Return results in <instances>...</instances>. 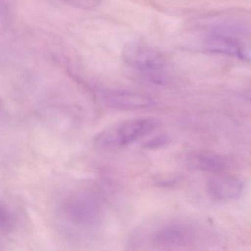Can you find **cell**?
<instances>
[{"label": "cell", "mask_w": 251, "mask_h": 251, "mask_svg": "<svg viewBox=\"0 0 251 251\" xmlns=\"http://www.w3.org/2000/svg\"><path fill=\"white\" fill-rule=\"evenodd\" d=\"M121 57L127 69L147 80L156 81L165 67L164 55L142 42H127L122 50Z\"/></svg>", "instance_id": "3957f363"}, {"label": "cell", "mask_w": 251, "mask_h": 251, "mask_svg": "<svg viewBox=\"0 0 251 251\" xmlns=\"http://www.w3.org/2000/svg\"><path fill=\"white\" fill-rule=\"evenodd\" d=\"M105 204L102 192L95 186H80L65 192L55 209L60 228L75 240L93 239L103 223Z\"/></svg>", "instance_id": "6da1fadb"}, {"label": "cell", "mask_w": 251, "mask_h": 251, "mask_svg": "<svg viewBox=\"0 0 251 251\" xmlns=\"http://www.w3.org/2000/svg\"><path fill=\"white\" fill-rule=\"evenodd\" d=\"M192 164L200 170L211 173H222L228 167V163L223 157L208 152L195 154L192 157Z\"/></svg>", "instance_id": "52a82bcc"}, {"label": "cell", "mask_w": 251, "mask_h": 251, "mask_svg": "<svg viewBox=\"0 0 251 251\" xmlns=\"http://www.w3.org/2000/svg\"><path fill=\"white\" fill-rule=\"evenodd\" d=\"M206 189L209 196L216 201H231L239 198L243 183L236 177L220 176L208 180Z\"/></svg>", "instance_id": "5b68a950"}, {"label": "cell", "mask_w": 251, "mask_h": 251, "mask_svg": "<svg viewBox=\"0 0 251 251\" xmlns=\"http://www.w3.org/2000/svg\"><path fill=\"white\" fill-rule=\"evenodd\" d=\"M207 49L218 53L227 54L242 58L243 52L237 42L224 36H212L206 41Z\"/></svg>", "instance_id": "ba28073f"}, {"label": "cell", "mask_w": 251, "mask_h": 251, "mask_svg": "<svg viewBox=\"0 0 251 251\" xmlns=\"http://www.w3.org/2000/svg\"><path fill=\"white\" fill-rule=\"evenodd\" d=\"M15 225V220L11 210L5 206L3 203L1 204L0 208V228L1 233H8L12 230Z\"/></svg>", "instance_id": "9c48e42d"}, {"label": "cell", "mask_w": 251, "mask_h": 251, "mask_svg": "<svg viewBox=\"0 0 251 251\" xmlns=\"http://www.w3.org/2000/svg\"><path fill=\"white\" fill-rule=\"evenodd\" d=\"M160 122L152 117H138L116 123L98 133L94 144L102 149L124 148L155 131Z\"/></svg>", "instance_id": "7a4b0ae2"}, {"label": "cell", "mask_w": 251, "mask_h": 251, "mask_svg": "<svg viewBox=\"0 0 251 251\" xmlns=\"http://www.w3.org/2000/svg\"><path fill=\"white\" fill-rule=\"evenodd\" d=\"M192 233L186 226L172 224L157 229L151 236L152 242L158 247H176L185 245L191 239Z\"/></svg>", "instance_id": "8992f818"}, {"label": "cell", "mask_w": 251, "mask_h": 251, "mask_svg": "<svg viewBox=\"0 0 251 251\" xmlns=\"http://www.w3.org/2000/svg\"><path fill=\"white\" fill-rule=\"evenodd\" d=\"M168 142V136H165V135H160V136H155V137L151 139V140L148 141L144 145V147L147 149H158V148L167 145Z\"/></svg>", "instance_id": "8fae6325"}, {"label": "cell", "mask_w": 251, "mask_h": 251, "mask_svg": "<svg viewBox=\"0 0 251 251\" xmlns=\"http://www.w3.org/2000/svg\"><path fill=\"white\" fill-rule=\"evenodd\" d=\"M98 99L111 108L134 111L149 108L153 104L152 100L143 94L124 89H104L98 91Z\"/></svg>", "instance_id": "277c9868"}, {"label": "cell", "mask_w": 251, "mask_h": 251, "mask_svg": "<svg viewBox=\"0 0 251 251\" xmlns=\"http://www.w3.org/2000/svg\"><path fill=\"white\" fill-rule=\"evenodd\" d=\"M61 2L80 9H93L99 6L102 0H59Z\"/></svg>", "instance_id": "30bf717a"}]
</instances>
